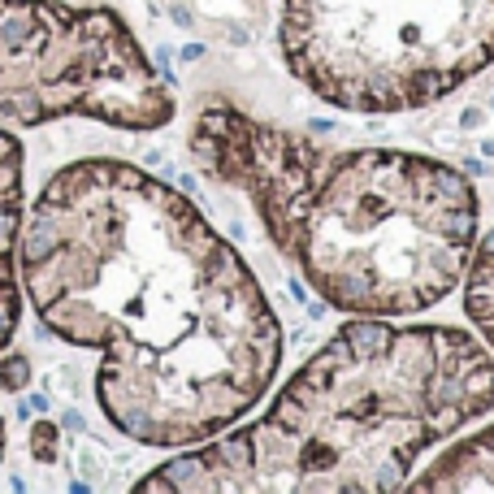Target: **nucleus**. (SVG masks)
Returning a JSON list of instances; mask_svg holds the SVG:
<instances>
[{"mask_svg":"<svg viewBox=\"0 0 494 494\" xmlns=\"http://www.w3.org/2000/svg\"><path fill=\"white\" fill-rule=\"evenodd\" d=\"M22 299L100 356V412L143 447H195L273 386L282 325L204 212L126 160H74L35 195L18 243Z\"/></svg>","mask_w":494,"mask_h":494,"instance_id":"f257e3e1","label":"nucleus"},{"mask_svg":"<svg viewBox=\"0 0 494 494\" xmlns=\"http://www.w3.org/2000/svg\"><path fill=\"white\" fill-rule=\"evenodd\" d=\"M494 408V351L451 325L351 317L252 425L182 447L143 494H391Z\"/></svg>","mask_w":494,"mask_h":494,"instance_id":"f03ea898","label":"nucleus"},{"mask_svg":"<svg viewBox=\"0 0 494 494\" xmlns=\"http://www.w3.org/2000/svg\"><path fill=\"white\" fill-rule=\"evenodd\" d=\"M191 156L256 208L304 282L347 317H416L464 282L481 204L443 160L325 148L235 104L195 118Z\"/></svg>","mask_w":494,"mask_h":494,"instance_id":"7ed1b4c3","label":"nucleus"},{"mask_svg":"<svg viewBox=\"0 0 494 494\" xmlns=\"http://www.w3.org/2000/svg\"><path fill=\"white\" fill-rule=\"evenodd\" d=\"M282 61L347 113H408L494 61V0H282Z\"/></svg>","mask_w":494,"mask_h":494,"instance_id":"20e7f679","label":"nucleus"},{"mask_svg":"<svg viewBox=\"0 0 494 494\" xmlns=\"http://www.w3.org/2000/svg\"><path fill=\"white\" fill-rule=\"evenodd\" d=\"M14 126H35L26 108L0 91V351L18 334L22 321V278H18V243L26 222L22 191V139Z\"/></svg>","mask_w":494,"mask_h":494,"instance_id":"39448f33","label":"nucleus"},{"mask_svg":"<svg viewBox=\"0 0 494 494\" xmlns=\"http://www.w3.org/2000/svg\"><path fill=\"white\" fill-rule=\"evenodd\" d=\"M421 494H464V490H494V425L477 429L473 438L447 447L416 481Z\"/></svg>","mask_w":494,"mask_h":494,"instance_id":"423d86ee","label":"nucleus"},{"mask_svg":"<svg viewBox=\"0 0 494 494\" xmlns=\"http://www.w3.org/2000/svg\"><path fill=\"white\" fill-rule=\"evenodd\" d=\"M464 317L473 321L481 343L494 351V230L473 243L464 269Z\"/></svg>","mask_w":494,"mask_h":494,"instance_id":"0eeeda50","label":"nucleus"},{"mask_svg":"<svg viewBox=\"0 0 494 494\" xmlns=\"http://www.w3.org/2000/svg\"><path fill=\"white\" fill-rule=\"evenodd\" d=\"M22 381H26V360H5V364H0V386L18 391Z\"/></svg>","mask_w":494,"mask_h":494,"instance_id":"6e6552de","label":"nucleus"},{"mask_svg":"<svg viewBox=\"0 0 494 494\" xmlns=\"http://www.w3.org/2000/svg\"><path fill=\"white\" fill-rule=\"evenodd\" d=\"M0 456H5V421H0Z\"/></svg>","mask_w":494,"mask_h":494,"instance_id":"1a4fd4ad","label":"nucleus"}]
</instances>
